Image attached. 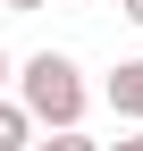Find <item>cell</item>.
Listing matches in <instances>:
<instances>
[{
    "label": "cell",
    "instance_id": "1",
    "mask_svg": "<svg viewBox=\"0 0 143 151\" xmlns=\"http://www.w3.org/2000/svg\"><path fill=\"white\" fill-rule=\"evenodd\" d=\"M17 101L34 109V126H84V67L67 59V50H34L25 67H17Z\"/></svg>",
    "mask_w": 143,
    "mask_h": 151
},
{
    "label": "cell",
    "instance_id": "2",
    "mask_svg": "<svg viewBox=\"0 0 143 151\" xmlns=\"http://www.w3.org/2000/svg\"><path fill=\"white\" fill-rule=\"evenodd\" d=\"M110 109L143 126V59H118V67H110Z\"/></svg>",
    "mask_w": 143,
    "mask_h": 151
},
{
    "label": "cell",
    "instance_id": "3",
    "mask_svg": "<svg viewBox=\"0 0 143 151\" xmlns=\"http://www.w3.org/2000/svg\"><path fill=\"white\" fill-rule=\"evenodd\" d=\"M34 143V109L25 101H0V151H25Z\"/></svg>",
    "mask_w": 143,
    "mask_h": 151
},
{
    "label": "cell",
    "instance_id": "4",
    "mask_svg": "<svg viewBox=\"0 0 143 151\" xmlns=\"http://www.w3.org/2000/svg\"><path fill=\"white\" fill-rule=\"evenodd\" d=\"M34 151H93V134H84V126H59V134H51V143H34Z\"/></svg>",
    "mask_w": 143,
    "mask_h": 151
},
{
    "label": "cell",
    "instance_id": "5",
    "mask_svg": "<svg viewBox=\"0 0 143 151\" xmlns=\"http://www.w3.org/2000/svg\"><path fill=\"white\" fill-rule=\"evenodd\" d=\"M118 17H126V25H135V34H143V0H118Z\"/></svg>",
    "mask_w": 143,
    "mask_h": 151
},
{
    "label": "cell",
    "instance_id": "6",
    "mask_svg": "<svg viewBox=\"0 0 143 151\" xmlns=\"http://www.w3.org/2000/svg\"><path fill=\"white\" fill-rule=\"evenodd\" d=\"M0 9H9V17H34V9H42V0H0Z\"/></svg>",
    "mask_w": 143,
    "mask_h": 151
},
{
    "label": "cell",
    "instance_id": "7",
    "mask_svg": "<svg viewBox=\"0 0 143 151\" xmlns=\"http://www.w3.org/2000/svg\"><path fill=\"white\" fill-rule=\"evenodd\" d=\"M110 151H143V126H135V134H126V143H110Z\"/></svg>",
    "mask_w": 143,
    "mask_h": 151
},
{
    "label": "cell",
    "instance_id": "8",
    "mask_svg": "<svg viewBox=\"0 0 143 151\" xmlns=\"http://www.w3.org/2000/svg\"><path fill=\"white\" fill-rule=\"evenodd\" d=\"M0 84H9V50H0Z\"/></svg>",
    "mask_w": 143,
    "mask_h": 151
}]
</instances>
